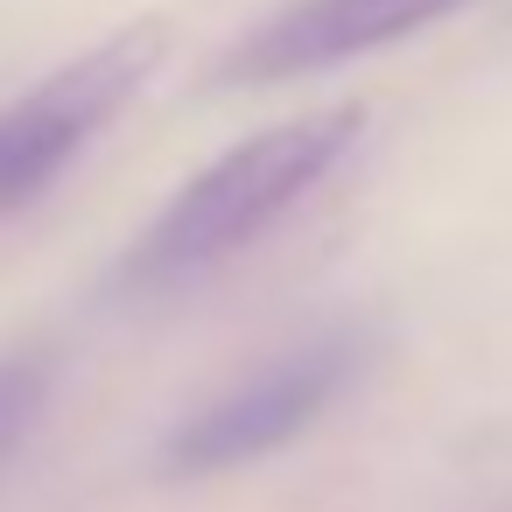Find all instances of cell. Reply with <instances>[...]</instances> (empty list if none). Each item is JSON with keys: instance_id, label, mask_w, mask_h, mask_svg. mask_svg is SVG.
I'll return each mask as SVG.
<instances>
[{"instance_id": "obj_1", "label": "cell", "mask_w": 512, "mask_h": 512, "mask_svg": "<svg viewBox=\"0 0 512 512\" xmlns=\"http://www.w3.org/2000/svg\"><path fill=\"white\" fill-rule=\"evenodd\" d=\"M358 127H365L358 106H323V113H295L281 127L246 134L239 148H225L211 169H197L141 225V239L113 267V288L120 295H162V288H183V281L225 267L351 155Z\"/></svg>"}, {"instance_id": "obj_2", "label": "cell", "mask_w": 512, "mask_h": 512, "mask_svg": "<svg viewBox=\"0 0 512 512\" xmlns=\"http://www.w3.org/2000/svg\"><path fill=\"white\" fill-rule=\"evenodd\" d=\"M155 64H162V22H134L0 113V218L36 204L85 155V141L106 134L141 99Z\"/></svg>"}, {"instance_id": "obj_5", "label": "cell", "mask_w": 512, "mask_h": 512, "mask_svg": "<svg viewBox=\"0 0 512 512\" xmlns=\"http://www.w3.org/2000/svg\"><path fill=\"white\" fill-rule=\"evenodd\" d=\"M50 386H57V358L43 344H22V351L0 358V463H8L29 442V428L43 421Z\"/></svg>"}, {"instance_id": "obj_4", "label": "cell", "mask_w": 512, "mask_h": 512, "mask_svg": "<svg viewBox=\"0 0 512 512\" xmlns=\"http://www.w3.org/2000/svg\"><path fill=\"white\" fill-rule=\"evenodd\" d=\"M470 0H288L274 22H260L246 43L225 57V85H288L330 64H351L365 50L407 43L449 15H463Z\"/></svg>"}, {"instance_id": "obj_3", "label": "cell", "mask_w": 512, "mask_h": 512, "mask_svg": "<svg viewBox=\"0 0 512 512\" xmlns=\"http://www.w3.org/2000/svg\"><path fill=\"white\" fill-rule=\"evenodd\" d=\"M365 365V344L351 330L309 337L295 351H281L274 365H260L253 379H239L232 393H218L211 407H197L169 442H162V470L169 477H211V470H239L267 449H288Z\"/></svg>"}]
</instances>
